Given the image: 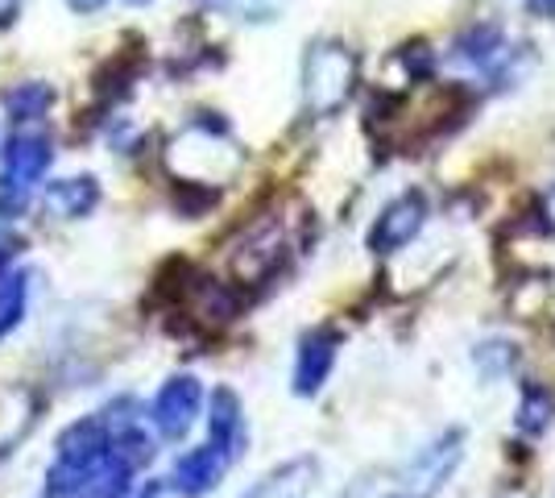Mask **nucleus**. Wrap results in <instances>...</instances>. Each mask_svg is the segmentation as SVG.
<instances>
[{
    "label": "nucleus",
    "mask_w": 555,
    "mask_h": 498,
    "mask_svg": "<svg viewBox=\"0 0 555 498\" xmlns=\"http://www.w3.org/2000/svg\"><path fill=\"white\" fill-rule=\"evenodd\" d=\"M199 411H204V386L191 374H179L158 386V395L150 404V424L163 440H183L199 420Z\"/></svg>",
    "instance_id": "obj_1"
},
{
    "label": "nucleus",
    "mask_w": 555,
    "mask_h": 498,
    "mask_svg": "<svg viewBox=\"0 0 555 498\" xmlns=\"http://www.w3.org/2000/svg\"><path fill=\"white\" fill-rule=\"evenodd\" d=\"M352 54L345 47H320L307 59V100L315 113H336L352 88Z\"/></svg>",
    "instance_id": "obj_2"
},
{
    "label": "nucleus",
    "mask_w": 555,
    "mask_h": 498,
    "mask_svg": "<svg viewBox=\"0 0 555 498\" xmlns=\"http://www.w3.org/2000/svg\"><path fill=\"white\" fill-rule=\"evenodd\" d=\"M50 166V142L42 133H13L0 150V188L29 195V188L47 175Z\"/></svg>",
    "instance_id": "obj_3"
},
{
    "label": "nucleus",
    "mask_w": 555,
    "mask_h": 498,
    "mask_svg": "<svg viewBox=\"0 0 555 498\" xmlns=\"http://www.w3.org/2000/svg\"><path fill=\"white\" fill-rule=\"evenodd\" d=\"M232 457L220 452L216 445H199V449L183 452L170 470V490H179L183 498H204L220 486V477L229 474Z\"/></svg>",
    "instance_id": "obj_4"
},
{
    "label": "nucleus",
    "mask_w": 555,
    "mask_h": 498,
    "mask_svg": "<svg viewBox=\"0 0 555 498\" xmlns=\"http://www.w3.org/2000/svg\"><path fill=\"white\" fill-rule=\"evenodd\" d=\"M423 220H427L423 195H398V200L386 204L382 216L373 220V229H370L373 254H393V250H402V245L423 229Z\"/></svg>",
    "instance_id": "obj_5"
},
{
    "label": "nucleus",
    "mask_w": 555,
    "mask_h": 498,
    "mask_svg": "<svg viewBox=\"0 0 555 498\" xmlns=\"http://www.w3.org/2000/svg\"><path fill=\"white\" fill-rule=\"evenodd\" d=\"M336 345H340V336L327 329L302 336L299 354H295V395H320L324 391L327 374L336 366Z\"/></svg>",
    "instance_id": "obj_6"
},
{
    "label": "nucleus",
    "mask_w": 555,
    "mask_h": 498,
    "mask_svg": "<svg viewBox=\"0 0 555 498\" xmlns=\"http://www.w3.org/2000/svg\"><path fill=\"white\" fill-rule=\"evenodd\" d=\"M208 445H216L220 452H229L232 461L245 449V416H241V399L232 395L229 386H220V391L211 395Z\"/></svg>",
    "instance_id": "obj_7"
},
{
    "label": "nucleus",
    "mask_w": 555,
    "mask_h": 498,
    "mask_svg": "<svg viewBox=\"0 0 555 498\" xmlns=\"http://www.w3.org/2000/svg\"><path fill=\"white\" fill-rule=\"evenodd\" d=\"M100 204V188L88 175H75V179H59L47 188V208L54 216H88Z\"/></svg>",
    "instance_id": "obj_8"
},
{
    "label": "nucleus",
    "mask_w": 555,
    "mask_h": 498,
    "mask_svg": "<svg viewBox=\"0 0 555 498\" xmlns=\"http://www.w3.org/2000/svg\"><path fill=\"white\" fill-rule=\"evenodd\" d=\"M29 304V274H0V336L22 324Z\"/></svg>",
    "instance_id": "obj_9"
},
{
    "label": "nucleus",
    "mask_w": 555,
    "mask_h": 498,
    "mask_svg": "<svg viewBox=\"0 0 555 498\" xmlns=\"http://www.w3.org/2000/svg\"><path fill=\"white\" fill-rule=\"evenodd\" d=\"M552 391H543L539 382H531L527 391H522V407H518V427L522 432H543V427L552 424Z\"/></svg>",
    "instance_id": "obj_10"
},
{
    "label": "nucleus",
    "mask_w": 555,
    "mask_h": 498,
    "mask_svg": "<svg viewBox=\"0 0 555 498\" xmlns=\"http://www.w3.org/2000/svg\"><path fill=\"white\" fill-rule=\"evenodd\" d=\"M4 104H9V113H13L17 120H29V117H38V113L50 104V92L42 88V84H38V88H34V84H22V88H13V92H9Z\"/></svg>",
    "instance_id": "obj_11"
},
{
    "label": "nucleus",
    "mask_w": 555,
    "mask_h": 498,
    "mask_svg": "<svg viewBox=\"0 0 555 498\" xmlns=\"http://www.w3.org/2000/svg\"><path fill=\"white\" fill-rule=\"evenodd\" d=\"M473 361L486 370L489 379H498V374H506L509 366H514V345H502V341H489V345H481L477 354H473Z\"/></svg>",
    "instance_id": "obj_12"
},
{
    "label": "nucleus",
    "mask_w": 555,
    "mask_h": 498,
    "mask_svg": "<svg viewBox=\"0 0 555 498\" xmlns=\"http://www.w3.org/2000/svg\"><path fill=\"white\" fill-rule=\"evenodd\" d=\"M295 474H299V465H291V470H282V474H274V477H266V482L254 486L245 498H291V486H295L291 477Z\"/></svg>",
    "instance_id": "obj_13"
},
{
    "label": "nucleus",
    "mask_w": 555,
    "mask_h": 498,
    "mask_svg": "<svg viewBox=\"0 0 555 498\" xmlns=\"http://www.w3.org/2000/svg\"><path fill=\"white\" fill-rule=\"evenodd\" d=\"M67 4L75 9V13H95V9L104 4V0H67Z\"/></svg>",
    "instance_id": "obj_14"
},
{
    "label": "nucleus",
    "mask_w": 555,
    "mask_h": 498,
    "mask_svg": "<svg viewBox=\"0 0 555 498\" xmlns=\"http://www.w3.org/2000/svg\"><path fill=\"white\" fill-rule=\"evenodd\" d=\"M531 13H555V0H527Z\"/></svg>",
    "instance_id": "obj_15"
},
{
    "label": "nucleus",
    "mask_w": 555,
    "mask_h": 498,
    "mask_svg": "<svg viewBox=\"0 0 555 498\" xmlns=\"http://www.w3.org/2000/svg\"><path fill=\"white\" fill-rule=\"evenodd\" d=\"M9 254H13V250H9L4 241H0V270H4V261H9Z\"/></svg>",
    "instance_id": "obj_16"
}]
</instances>
